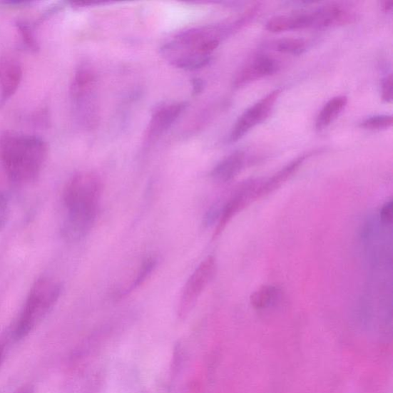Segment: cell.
Returning a JSON list of instances; mask_svg holds the SVG:
<instances>
[{
    "mask_svg": "<svg viewBox=\"0 0 393 393\" xmlns=\"http://www.w3.org/2000/svg\"><path fill=\"white\" fill-rule=\"evenodd\" d=\"M237 26L236 24L190 28L161 47L160 55L174 67L185 71H195L209 64L211 54Z\"/></svg>",
    "mask_w": 393,
    "mask_h": 393,
    "instance_id": "1",
    "label": "cell"
},
{
    "mask_svg": "<svg viewBox=\"0 0 393 393\" xmlns=\"http://www.w3.org/2000/svg\"><path fill=\"white\" fill-rule=\"evenodd\" d=\"M102 194V183L92 173H81L68 181L63 191L66 215L62 235L68 242L86 238L93 229Z\"/></svg>",
    "mask_w": 393,
    "mask_h": 393,
    "instance_id": "2",
    "label": "cell"
},
{
    "mask_svg": "<svg viewBox=\"0 0 393 393\" xmlns=\"http://www.w3.org/2000/svg\"><path fill=\"white\" fill-rule=\"evenodd\" d=\"M48 155L45 141L7 131L0 136V161L14 183L28 184L39 175Z\"/></svg>",
    "mask_w": 393,
    "mask_h": 393,
    "instance_id": "3",
    "label": "cell"
},
{
    "mask_svg": "<svg viewBox=\"0 0 393 393\" xmlns=\"http://www.w3.org/2000/svg\"><path fill=\"white\" fill-rule=\"evenodd\" d=\"M62 294V285L49 277L38 279L15 324L10 327L14 341L25 338L51 310Z\"/></svg>",
    "mask_w": 393,
    "mask_h": 393,
    "instance_id": "4",
    "label": "cell"
},
{
    "mask_svg": "<svg viewBox=\"0 0 393 393\" xmlns=\"http://www.w3.org/2000/svg\"><path fill=\"white\" fill-rule=\"evenodd\" d=\"M97 86L98 78L94 68L86 63L80 64L71 85V98L78 122L88 129L95 128L98 123Z\"/></svg>",
    "mask_w": 393,
    "mask_h": 393,
    "instance_id": "5",
    "label": "cell"
},
{
    "mask_svg": "<svg viewBox=\"0 0 393 393\" xmlns=\"http://www.w3.org/2000/svg\"><path fill=\"white\" fill-rule=\"evenodd\" d=\"M217 270L216 260L210 256L200 265L188 278L183 288L178 305V315L185 317L197 303L203 291L214 278Z\"/></svg>",
    "mask_w": 393,
    "mask_h": 393,
    "instance_id": "6",
    "label": "cell"
},
{
    "mask_svg": "<svg viewBox=\"0 0 393 393\" xmlns=\"http://www.w3.org/2000/svg\"><path fill=\"white\" fill-rule=\"evenodd\" d=\"M280 93V88L275 89L245 110L243 114L238 118L233 130H231L228 142L230 143L238 142L250 130L265 122L275 108Z\"/></svg>",
    "mask_w": 393,
    "mask_h": 393,
    "instance_id": "7",
    "label": "cell"
},
{
    "mask_svg": "<svg viewBox=\"0 0 393 393\" xmlns=\"http://www.w3.org/2000/svg\"><path fill=\"white\" fill-rule=\"evenodd\" d=\"M260 183L261 180H250L238 187L233 197L221 208L215 238H218L223 233L229 221L248 205L252 200L257 199V190Z\"/></svg>",
    "mask_w": 393,
    "mask_h": 393,
    "instance_id": "8",
    "label": "cell"
},
{
    "mask_svg": "<svg viewBox=\"0 0 393 393\" xmlns=\"http://www.w3.org/2000/svg\"><path fill=\"white\" fill-rule=\"evenodd\" d=\"M187 106L185 102H175L157 107L147 128L146 138L148 142H153L167 133L185 112Z\"/></svg>",
    "mask_w": 393,
    "mask_h": 393,
    "instance_id": "9",
    "label": "cell"
},
{
    "mask_svg": "<svg viewBox=\"0 0 393 393\" xmlns=\"http://www.w3.org/2000/svg\"><path fill=\"white\" fill-rule=\"evenodd\" d=\"M280 64L277 60L269 56L256 57L242 68L235 77V88L243 87L254 81L275 75L279 71Z\"/></svg>",
    "mask_w": 393,
    "mask_h": 393,
    "instance_id": "10",
    "label": "cell"
},
{
    "mask_svg": "<svg viewBox=\"0 0 393 393\" xmlns=\"http://www.w3.org/2000/svg\"><path fill=\"white\" fill-rule=\"evenodd\" d=\"M315 28L344 26L357 19L356 14L345 6L337 4L322 6L310 13Z\"/></svg>",
    "mask_w": 393,
    "mask_h": 393,
    "instance_id": "11",
    "label": "cell"
},
{
    "mask_svg": "<svg viewBox=\"0 0 393 393\" xmlns=\"http://www.w3.org/2000/svg\"><path fill=\"white\" fill-rule=\"evenodd\" d=\"M23 66L19 60L11 56L0 59V90L2 103L6 102L18 90L22 82Z\"/></svg>",
    "mask_w": 393,
    "mask_h": 393,
    "instance_id": "12",
    "label": "cell"
},
{
    "mask_svg": "<svg viewBox=\"0 0 393 393\" xmlns=\"http://www.w3.org/2000/svg\"><path fill=\"white\" fill-rule=\"evenodd\" d=\"M245 165V154L237 150L227 156L214 168L210 176L220 183H227L238 176Z\"/></svg>",
    "mask_w": 393,
    "mask_h": 393,
    "instance_id": "13",
    "label": "cell"
},
{
    "mask_svg": "<svg viewBox=\"0 0 393 393\" xmlns=\"http://www.w3.org/2000/svg\"><path fill=\"white\" fill-rule=\"evenodd\" d=\"M307 157V155H302L297 158L280 170L275 175L265 181H262L257 190V198L274 193L275 190L283 185L290 177L297 173L300 166L305 163Z\"/></svg>",
    "mask_w": 393,
    "mask_h": 393,
    "instance_id": "14",
    "label": "cell"
},
{
    "mask_svg": "<svg viewBox=\"0 0 393 393\" xmlns=\"http://www.w3.org/2000/svg\"><path fill=\"white\" fill-rule=\"evenodd\" d=\"M347 102L348 98L345 96H337L328 101L317 116L316 128L322 130L328 127L342 113Z\"/></svg>",
    "mask_w": 393,
    "mask_h": 393,
    "instance_id": "15",
    "label": "cell"
},
{
    "mask_svg": "<svg viewBox=\"0 0 393 393\" xmlns=\"http://www.w3.org/2000/svg\"><path fill=\"white\" fill-rule=\"evenodd\" d=\"M280 295L275 286H263L250 296V304L257 310H263L274 305Z\"/></svg>",
    "mask_w": 393,
    "mask_h": 393,
    "instance_id": "16",
    "label": "cell"
},
{
    "mask_svg": "<svg viewBox=\"0 0 393 393\" xmlns=\"http://www.w3.org/2000/svg\"><path fill=\"white\" fill-rule=\"evenodd\" d=\"M266 28L272 33H281L295 30V16H277L268 20Z\"/></svg>",
    "mask_w": 393,
    "mask_h": 393,
    "instance_id": "17",
    "label": "cell"
},
{
    "mask_svg": "<svg viewBox=\"0 0 393 393\" xmlns=\"http://www.w3.org/2000/svg\"><path fill=\"white\" fill-rule=\"evenodd\" d=\"M306 42L304 39L297 38H288L280 40L276 44V50L278 52L300 55L305 51Z\"/></svg>",
    "mask_w": 393,
    "mask_h": 393,
    "instance_id": "18",
    "label": "cell"
},
{
    "mask_svg": "<svg viewBox=\"0 0 393 393\" xmlns=\"http://www.w3.org/2000/svg\"><path fill=\"white\" fill-rule=\"evenodd\" d=\"M16 26L24 46L30 51L38 52L39 46L32 27L24 21H17Z\"/></svg>",
    "mask_w": 393,
    "mask_h": 393,
    "instance_id": "19",
    "label": "cell"
},
{
    "mask_svg": "<svg viewBox=\"0 0 393 393\" xmlns=\"http://www.w3.org/2000/svg\"><path fill=\"white\" fill-rule=\"evenodd\" d=\"M157 260L153 257L146 258L141 265L138 273L133 282L131 289H136L143 285L144 282L149 278L156 267Z\"/></svg>",
    "mask_w": 393,
    "mask_h": 393,
    "instance_id": "20",
    "label": "cell"
},
{
    "mask_svg": "<svg viewBox=\"0 0 393 393\" xmlns=\"http://www.w3.org/2000/svg\"><path fill=\"white\" fill-rule=\"evenodd\" d=\"M392 126V116L379 115L366 118L360 123V127L369 130L387 129Z\"/></svg>",
    "mask_w": 393,
    "mask_h": 393,
    "instance_id": "21",
    "label": "cell"
},
{
    "mask_svg": "<svg viewBox=\"0 0 393 393\" xmlns=\"http://www.w3.org/2000/svg\"><path fill=\"white\" fill-rule=\"evenodd\" d=\"M392 75L389 74L382 79V98L387 103H392L393 98Z\"/></svg>",
    "mask_w": 393,
    "mask_h": 393,
    "instance_id": "22",
    "label": "cell"
},
{
    "mask_svg": "<svg viewBox=\"0 0 393 393\" xmlns=\"http://www.w3.org/2000/svg\"><path fill=\"white\" fill-rule=\"evenodd\" d=\"M14 341L11 330H6L0 335V366L3 364L10 342Z\"/></svg>",
    "mask_w": 393,
    "mask_h": 393,
    "instance_id": "23",
    "label": "cell"
},
{
    "mask_svg": "<svg viewBox=\"0 0 393 393\" xmlns=\"http://www.w3.org/2000/svg\"><path fill=\"white\" fill-rule=\"evenodd\" d=\"M221 207L218 205L211 207L205 214L204 218V225L210 227L214 225L218 220L220 216Z\"/></svg>",
    "mask_w": 393,
    "mask_h": 393,
    "instance_id": "24",
    "label": "cell"
},
{
    "mask_svg": "<svg viewBox=\"0 0 393 393\" xmlns=\"http://www.w3.org/2000/svg\"><path fill=\"white\" fill-rule=\"evenodd\" d=\"M380 218L382 223L389 225L392 223V201L389 200L387 203L384 207L382 208L380 211Z\"/></svg>",
    "mask_w": 393,
    "mask_h": 393,
    "instance_id": "25",
    "label": "cell"
},
{
    "mask_svg": "<svg viewBox=\"0 0 393 393\" xmlns=\"http://www.w3.org/2000/svg\"><path fill=\"white\" fill-rule=\"evenodd\" d=\"M7 213V199L4 193H0V230H1L5 225Z\"/></svg>",
    "mask_w": 393,
    "mask_h": 393,
    "instance_id": "26",
    "label": "cell"
},
{
    "mask_svg": "<svg viewBox=\"0 0 393 393\" xmlns=\"http://www.w3.org/2000/svg\"><path fill=\"white\" fill-rule=\"evenodd\" d=\"M191 86H193V94L198 96L203 93L205 88V82L200 78H195L191 80Z\"/></svg>",
    "mask_w": 393,
    "mask_h": 393,
    "instance_id": "27",
    "label": "cell"
},
{
    "mask_svg": "<svg viewBox=\"0 0 393 393\" xmlns=\"http://www.w3.org/2000/svg\"><path fill=\"white\" fill-rule=\"evenodd\" d=\"M108 2H101V1H81V2H73L71 4L74 7H86V6H94L108 4Z\"/></svg>",
    "mask_w": 393,
    "mask_h": 393,
    "instance_id": "28",
    "label": "cell"
},
{
    "mask_svg": "<svg viewBox=\"0 0 393 393\" xmlns=\"http://www.w3.org/2000/svg\"><path fill=\"white\" fill-rule=\"evenodd\" d=\"M381 7L386 13L392 12L393 9V1L392 0H385L381 3Z\"/></svg>",
    "mask_w": 393,
    "mask_h": 393,
    "instance_id": "29",
    "label": "cell"
}]
</instances>
